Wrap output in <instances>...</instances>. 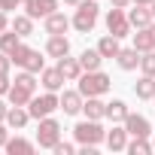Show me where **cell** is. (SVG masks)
<instances>
[{
  "label": "cell",
  "instance_id": "obj_1",
  "mask_svg": "<svg viewBox=\"0 0 155 155\" xmlns=\"http://www.w3.org/2000/svg\"><path fill=\"white\" fill-rule=\"evenodd\" d=\"M113 88V79L104 73V70H85L82 76H79V91H82V97H101V94H107Z\"/></svg>",
  "mask_w": 155,
  "mask_h": 155
},
{
  "label": "cell",
  "instance_id": "obj_2",
  "mask_svg": "<svg viewBox=\"0 0 155 155\" xmlns=\"http://www.w3.org/2000/svg\"><path fill=\"white\" fill-rule=\"evenodd\" d=\"M9 58H12V64L21 67V70H31V73H43V70H46V58H43L37 49L25 46V43H18V46L9 52Z\"/></svg>",
  "mask_w": 155,
  "mask_h": 155
},
{
  "label": "cell",
  "instance_id": "obj_3",
  "mask_svg": "<svg viewBox=\"0 0 155 155\" xmlns=\"http://www.w3.org/2000/svg\"><path fill=\"white\" fill-rule=\"evenodd\" d=\"M73 137H76L79 146H101V143H107V131H104V125L97 119L79 122V125L73 128Z\"/></svg>",
  "mask_w": 155,
  "mask_h": 155
},
{
  "label": "cell",
  "instance_id": "obj_4",
  "mask_svg": "<svg viewBox=\"0 0 155 155\" xmlns=\"http://www.w3.org/2000/svg\"><path fill=\"white\" fill-rule=\"evenodd\" d=\"M97 15H101V6L94 0H82V3L76 6V12H73V28L79 34H91L94 25H97Z\"/></svg>",
  "mask_w": 155,
  "mask_h": 155
},
{
  "label": "cell",
  "instance_id": "obj_5",
  "mask_svg": "<svg viewBox=\"0 0 155 155\" xmlns=\"http://www.w3.org/2000/svg\"><path fill=\"white\" fill-rule=\"evenodd\" d=\"M55 110H61V97H58V91H46V94H34L31 97V104H28V113H31V119H46V116H52Z\"/></svg>",
  "mask_w": 155,
  "mask_h": 155
},
{
  "label": "cell",
  "instance_id": "obj_6",
  "mask_svg": "<svg viewBox=\"0 0 155 155\" xmlns=\"http://www.w3.org/2000/svg\"><path fill=\"white\" fill-rule=\"evenodd\" d=\"M58 140H61V125H58L52 116L40 119V128H37V146H40V149H52Z\"/></svg>",
  "mask_w": 155,
  "mask_h": 155
},
{
  "label": "cell",
  "instance_id": "obj_7",
  "mask_svg": "<svg viewBox=\"0 0 155 155\" xmlns=\"http://www.w3.org/2000/svg\"><path fill=\"white\" fill-rule=\"evenodd\" d=\"M107 31L113 34V37H128L131 34V21H128V12L122 9V6H113L110 12H107Z\"/></svg>",
  "mask_w": 155,
  "mask_h": 155
},
{
  "label": "cell",
  "instance_id": "obj_8",
  "mask_svg": "<svg viewBox=\"0 0 155 155\" xmlns=\"http://www.w3.org/2000/svg\"><path fill=\"white\" fill-rule=\"evenodd\" d=\"M58 3L61 0H28L25 3V12L37 21V18H49L52 12H58Z\"/></svg>",
  "mask_w": 155,
  "mask_h": 155
},
{
  "label": "cell",
  "instance_id": "obj_9",
  "mask_svg": "<svg viewBox=\"0 0 155 155\" xmlns=\"http://www.w3.org/2000/svg\"><path fill=\"white\" fill-rule=\"evenodd\" d=\"M122 125H125V131H128L131 137H152V125H149V119L140 116V113H128V119H125Z\"/></svg>",
  "mask_w": 155,
  "mask_h": 155
},
{
  "label": "cell",
  "instance_id": "obj_10",
  "mask_svg": "<svg viewBox=\"0 0 155 155\" xmlns=\"http://www.w3.org/2000/svg\"><path fill=\"white\" fill-rule=\"evenodd\" d=\"M58 70L64 73V79H67V82H79V76L85 73L82 64H79V58H70V55L58 58Z\"/></svg>",
  "mask_w": 155,
  "mask_h": 155
},
{
  "label": "cell",
  "instance_id": "obj_11",
  "mask_svg": "<svg viewBox=\"0 0 155 155\" xmlns=\"http://www.w3.org/2000/svg\"><path fill=\"white\" fill-rule=\"evenodd\" d=\"M128 137H131V134L125 131V125L119 128V125L113 122V128L107 131V146H110V152H125V149H128Z\"/></svg>",
  "mask_w": 155,
  "mask_h": 155
},
{
  "label": "cell",
  "instance_id": "obj_12",
  "mask_svg": "<svg viewBox=\"0 0 155 155\" xmlns=\"http://www.w3.org/2000/svg\"><path fill=\"white\" fill-rule=\"evenodd\" d=\"M40 82H43L46 91H61L67 79H64V73L58 70V64H55V67H46V70L40 73Z\"/></svg>",
  "mask_w": 155,
  "mask_h": 155
},
{
  "label": "cell",
  "instance_id": "obj_13",
  "mask_svg": "<svg viewBox=\"0 0 155 155\" xmlns=\"http://www.w3.org/2000/svg\"><path fill=\"white\" fill-rule=\"evenodd\" d=\"M82 104H85V97H82L79 88H76V91H64V94H61V110H64V116H76V113H82Z\"/></svg>",
  "mask_w": 155,
  "mask_h": 155
},
{
  "label": "cell",
  "instance_id": "obj_14",
  "mask_svg": "<svg viewBox=\"0 0 155 155\" xmlns=\"http://www.w3.org/2000/svg\"><path fill=\"white\" fill-rule=\"evenodd\" d=\"M128 21H131V28H137V31H140V28H149L155 18H152V9H149V6L134 3V9L128 12Z\"/></svg>",
  "mask_w": 155,
  "mask_h": 155
},
{
  "label": "cell",
  "instance_id": "obj_15",
  "mask_svg": "<svg viewBox=\"0 0 155 155\" xmlns=\"http://www.w3.org/2000/svg\"><path fill=\"white\" fill-rule=\"evenodd\" d=\"M46 55H49V58H64V55H70V40H67L64 34H52L49 43H46Z\"/></svg>",
  "mask_w": 155,
  "mask_h": 155
},
{
  "label": "cell",
  "instance_id": "obj_16",
  "mask_svg": "<svg viewBox=\"0 0 155 155\" xmlns=\"http://www.w3.org/2000/svg\"><path fill=\"white\" fill-rule=\"evenodd\" d=\"M134 49H140V52H152L155 49V21L134 34Z\"/></svg>",
  "mask_w": 155,
  "mask_h": 155
},
{
  "label": "cell",
  "instance_id": "obj_17",
  "mask_svg": "<svg viewBox=\"0 0 155 155\" xmlns=\"http://www.w3.org/2000/svg\"><path fill=\"white\" fill-rule=\"evenodd\" d=\"M46 21V34L52 37V34H67V28L73 25V18H67L64 12H52L49 18H43Z\"/></svg>",
  "mask_w": 155,
  "mask_h": 155
},
{
  "label": "cell",
  "instance_id": "obj_18",
  "mask_svg": "<svg viewBox=\"0 0 155 155\" xmlns=\"http://www.w3.org/2000/svg\"><path fill=\"white\" fill-rule=\"evenodd\" d=\"M140 55H143V52L131 46V49H122V52L116 55V61H119V67H122V70H128V73H131V70H137V67H140Z\"/></svg>",
  "mask_w": 155,
  "mask_h": 155
},
{
  "label": "cell",
  "instance_id": "obj_19",
  "mask_svg": "<svg viewBox=\"0 0 155 155\" xmlns=\"http://www.w3.org/2000/svg\"><path fill=\"white\" fill-rule=\"evenodd\" d=\"M31 97H34V91H31V88H25V85H18V82H12V88L6 91V101H9L12 107H28V104H31Z\"/></svg>",
  "mask_w": 155,
  "mask_h": 155
},
{
  "label": "cell",
  "instance_id": "obj_20",
  "mask_svg": "<svg viewBox=\"0 0 155 155\" xmlns=\"http://www.w3.org/2000/svg\"><path fill=\"white\" fill-rule=\"evenodd\" d=\"M134 94L140 97V101H152L155 97V76H140V79L134 82Z\"/></svg>",
  "mask_w": 155,
  "mask_h": 155
},
{
  "label": "cell",
  "instance_id": "obj_21",
  "mask_svg": "<svg viewBox=\"0 0 155 155\" xmlns=\"http://www.w3.org/2000/svg\"><path fill=\"white\" fill-rule=\"evenodd\" d=\"M82 113H85V119H107V104L101 101V97H85V104H82Z\"/></svg>",
  "mask_w": 155,
  "mask_h": 155
},
{
  "label": "cell",
  "instance_id": "obj_22",
  "mask_svg": "<svg viewBox=\"0 0 155 155\" xmlns=\"http://www.w3.org/2000/svg\"><path fill=\"white\" fill-rule=\"evenodd\" d=\"M28 122H31V113H28V107H9V113H6V125H9V128L21 131Z\"/></svg>",
  "mask_w": 155,
  "mask_h": 155
},
{
  "label": "cell",
  "instance_id": "obj_23",
  "mask_svg": "<svg viewBox=\"0 0 155 155\" xmlns=\"http://www.w3.org/2000/svg\"><path fill=\"white\" fill-rule=\"evenodd\" d=\"M9 155H31L34 149H37V143H31V140H25V137H9V143L3 146Z\"/></svg>",
  "mask_w": 155,
  "mask_h": 155
},
{
  "label": "cell",
  "instance_id": "obj_24",
  "mask_svg": "<svg viewBox=\"0 0 155 155\" xmlns=\"http://www.w3.org/2000/svg\"><path fill=\"white\" fill-rule=\"evenodd\" d=\"M97 52H101L104 58H116V55L122 52V40H119V37H113V34H107V37L97 43Z\"/></svg>",
  "mask_w": 155,
  "mask_h": 155
},
{
  "label": "cell",
  "instance_id": "obj_25",
  "mask_svg": "<svg viewBox=\"0 0 155 155\" xmlns=\"http://www.w3.org/2000/svg\"><path fill=\"white\" fill-rule=\"evenodd\" d=\"M79 64H82V70H101L104 55H101L97 49H85V52L79 55Z\"/></svg>",
  "mask_w": 155,
  "mask_h": 155
},
{
  "label": "cell",
  "instance_id": "obj_26",
  "mask_svg": "<svg viewBox=\"0 0 155 155\" xmlns=\"http://www.w3.org/2000/svg\"><path fill=\"white\" fill-rule=\"evenodd\" d=\"M128 113H131V110H128L125 101H110V104H107V119H110V122H125Z\"/></svg>",
  "mask_w": 155,
  "mask_h": 155
},
{
  "label": "cell",
  "instance_id": "obj_27",
  "mask_svg": "<svg viewBox=\"0 0 155 155\" xmlns=\"http://www.w3.org/2000/svg\"><path fill=\"white\" fill-rule=\"evenodd\" d=\"M125 152H131V155H149V152H155V149H152V140H149V137H131Z\"/></svg>",
  "mask_w": 155,
  "mask_h": 155
},
{
  "label": "cell",
  "instance_id": "obj_28",
  "mask_svg": "<svg viewBox=\"0 0 155 155\" xmlns=\"http://www.w3.org/2000/svg\"><path fill=\"white\" fill-rule=\"evenodd\" d=\"M12 31H15L21 40L31 37V34H34V18H31L28 12H25V15H15V18H12Z\"/></svg>",
  "mask_w": 155,
  "mask_h": 155
},
{
  "label": "cell",
  "instance_id": "obj_29",
  "mask_svg": "<svg viewBox=\"0 0 155 155\" xmlns=\"http://www.w3.org/2000/svg\"><path fill=\"white\" fill-rule=\"evenodd\" d=\"M18 43H21V37H18L15 31H9V28H6L3 34H0V52H6V55H9V52H12Z\"/></svg>",
  "mask_w": 155,
  "mask_h": 155
},
{
  "label": "cell",
  "instance_id": "obj_30",
  "mask_svg": "<svg viewBox=\"0 0 155 155\" xmlns=\"http://www.w3.org/2000/svg\"><path fill=\"white\" fill-rule=\"evenodd\" d=\"M140 70H143L146 76H155V49L140 55Z\"/></svg>",
  "mask_w": 155,
  "mask_h": 155
},
{
  "label": "cell",
  "instance_id": "obj_31",
  "mask_svg": "<svg viewBox=\"0 0 155 155\" xmlns=\"http://www.w3.org/2000/svg\"><path fill=\"white\" fill-rule=\"evenodd\" d=\"M52 152H55V155H73V152H76V146H73V143H64V140H58V143L52 146Z\"/></svg>",
  "mask_w": 155,
  "mask_h": 155
},
{
  "label": "cell",
  "instance_id": "obj_32",
  "mask_svg": "<svg viewBox=\"0 0 155 155\" xmlns=\"http://www.w3.org/2000/svg\"><path fill=\"white\" fill-rule=\"evenodd\" d=\"M12 88V79H9V73H0V94H6Z\"/></svg>",
  "mask_w": 155,
  "mask_h": 155
},
{
  "label": "cell",
  "instance_id": "obj_33",
  "mask_svg": "<svg viewBox=\"0 0 155 155\" xmlns=\"http://www.w3.org/2000/svg\"><path fill=\"white\" fill-rule=\"evenodd\" d=\"M6 143H9V125H6V122H0V149H3Z\"/></svg>",
  "mask_w": 155,
  "mask_h": 155
},
{
  "label": "cell",
  "instance_id": "obj_34",
  "mask_svg": "<svg viewBox=\"0 0 155 155\" xmlns=\"http://www.w3.org/2000/svg\"><path fill=\"white\" fill-rule=\"evenodd\" d=\"M9 67H12V58L6 52H0V73H9Z\"/></svg>",
  "mask_w": 155,
  "mask_h": 155
},
{
  "label": "cell",
  "instance_id": "obj_35",
  "mask_svg": "<svg viewBox=\"0 0 155 155\" xmlns=\"http://www.w3.org/2000/svg\"><path fill=\"white\" fill-rule=\"evenodd\" d=\"M18 3H21V0H0V9L9 12V9H18Z\"/></svg>",
  "mask_w": 155,
  "mask_h": 155
},
{
  "label": "cell",
  "instance_id": "obj_36",
  "mask_svg": "<svg viewBox=\"0 0 155 155\" xmlns=\"http://www.w3.org/2000/svg\"><path fill=\"white\" fill-rule=\"evenodd\" d=\"M6 28H9V18H6V12H3V9H0V34H3Z\"/></svg>",
  "mask_w": 155,
  "mask_h": 155
},
{
  "label": "cell",
  "instance_id": "obj_37",
  "mask_svg": "<svg viewBox=\"0 0 155 155\" xmlns=\"http://www.w3.org/2000/svg\"><path fill=\"white\" fill-rule=\"evenodd\" d=\"M9 107H12V104H3V101H0V122H6V113H9Z\"/></svg>",
  "mask_w": 155,
  "mask_h": 155
},
{
  "label": "cell",
  "instance_id": "obj_38",
  "mask_svg": "<svg viewBox=\"0 0 155 155\" xmlns=\"http://www.w3.org/2000/svg\"><path fill=\"white\" fill-rule=\"evenodd\" d=\"M110 3H113V6H122V9H128V3H131V0H110Z\"/></svg>",
  "mask_w": 155,
  "mask_h": 155
},
{
  "label": "cell",
  "instance_id": "obj_39",
  "mask_svg": "<svg viewBox=\"0 0 155 155\" xmlns=\"http://www.w3.org/2000/svg\"><path fill=\"white\" fill-rule=\"evenodd\" d=\"M61 3H67V6H79L82 0H61Z\"/></svg>",
  "mask_w": 155,
  "mask_h": 155
},
{
  "label": "cell",
  "instance_id": "obj_40",
  "mask_svg": "<svg viewBox=\"0 0 155 155\" xmlns=\"http://www.w3.org/2000/svg\"><path fill=\"white\" fill-rule=\"evenodd\" d=\"M131 3H143V6H149V3H152V0H131Z\"/></svg>",
  "mask_w": 155,
  "mask_h": 155
},
{
  "label": "cell",
  "instance_id": "obj_41",
  "mask_svg": "<svg viewBox=\"0 0 155 155\" xmlns=\"http://www.w3.org/2000/svg\"><path fill=\"white\" fill-rule=\"evenodd\" d=\"M149 9H152V18H155V0H152V3H149Z\"/></svg>",
  "mask_w": 155,
  "mask_h": 155
},
{
  "label": "cell",
  "instance_id": "obj_42",
  "mask_svg": "<svg viewBox=\"0 0 155 155\" xmlns=\"http://www.w3.org/2000/svg\"><path fill=\"white\" fill-rule=\"evenodd\" d=\"M152 149H155V137H152Z\"/></svg>",
  "mask_w": 155,
  "mask_h": 155
},
{
  "label": "cell",
  "instance_id": "obj_43",
  "mask_svg": "<svg viewBox=\"0 0 155 155\" xmlns=\"http://www.w3.org/2000/svg\"><path fill=\"white\" fill-rule=\"evenodd\" d=\"M21 3H28V0H21Z\"/></svg>",
  "mask_w": 155,
  "mask_h": 155
}]
</instances>
